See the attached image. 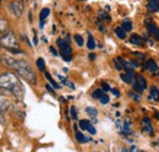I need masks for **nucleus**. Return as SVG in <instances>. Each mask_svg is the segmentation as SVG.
Here are the masks:
<instances>
[{"instance_id": "obj_32", "label": "nucleus", "mask_w": 159, "mask_h": 152, "mask_svg": "<svg viewBox=\"0 0 159 152\" xmlns=\"http://www.w3.org/2000/svg\"><path fill=\"white\" fill-rule=\"evenodd\" d=\"M113 63H114V66H115L116 70H121V65H120V63L118 61V59H114Z\"/></svg>"}, {"instance_id": "obj_7", "label": "nucleus", "mask_w": 159, "mask_h": 152, "mask_svg": "<svg viewBox=\"0 0 159 152\" xmlns=\"http://www.w3.org/2000/svg\"><path fill=\"white\" fill-rule=\"evenodd\" d=\"M11 107V101L5 96V95H1L0 93V113H5L9 108Z\"/></svg>"}, {"instance_id": "obj_14", "label": "nucleus", "mask_w": 159, "mask_h": 152, "mask_svg": "<svg viewBox=\"0 0 159 152\" xmlns=\"http://www.w3.org/2000/svg\"><path fill=\"white\" fill-rule=\"evenodd\" d=\"M9 29V22L5 18H0V34L6 33Z\"/></svg>"}, {"instance_id": "obj_42", "label": "nucleus", "mask_w": 159, "mask_h": 152, "mask_svg": "<svg viewBox=\"0 0 159 152\" xmlns=\"http://www.w3.org/2000/svg\"><path fill=\"white\" fill-rule=\"evenodd\" d=\"M4 122H5V119H4V117H2V114H1V113H0V123H1V124H2V123H4Z\"/></svg>"}, {"instance_id": "obj_23", "label": "nucleus", "mask_w": 159, "mask_h": 152, "mask_svg": "<svg viewBox=\"0 0 159 152\" xmlns=\"http://www.w3.org/2000/svg\"><path fill=\"white\" fill-rule=\"evenodd\" d=\"M147 31H148V33H151V34H156L157 31H158V27H157L154 23H148V25H147Z\"/></svg>"}, {"instance_id": "obj_45", "label": "nucleus", "mask_w": 159, "mask_h": 152, "mask_svg": "<svg viewBox=\"0 0 159 152\" xmlns=\"http://www.w3.org/2000/svg\"><path fill=\"white\" fill-rule=\"evenodd\" d=\"M156 37H157V39L159 41V29L157 31V33H156Z\"/></svg>"}, {"instance_id": "obj_34", "label": "nucleus", "mask_w": 159, "mask_h": 152, "mask_svg": "<svg viewBox=\"0 0 159 152\" xmlns=\"http://www.w3.org/2000/svg\"><path fill=\"white\" fill-rule=\"evenodd\" d=\"M130 93V96L134 98V99H136V101H140L141 99V97L138 96V95H135V92H129Z\"/></svg>"}, {"instance_id": "obj_6", "label": "nucleus", "mask_w": 159, "mask_h": 152, "mask_svg": "<svg viewBox=\"0 0 159 152\" xmlns=\"http://www.w3.org/2000/svg\"><path fill=\"white\" fill-rule=\"evenodd\" d=\"M0 61H1V64L4 66H6V68H9L11 70H15L16 64H17V59H15V58H12L10 55H6V54L5 55H1Z\"/></svg>"}, {"instance_id": "obj_46", "label": "nucleus", "mask_w": 159, "mask_h": 152, "mask_svg": "<svg viewBox=\"0 0 159 152\" xmlns=\"http://www.w3.org/2000/svg\"><path fill=\"white\" fill-rule=\"evenodd\" d=\"M122 152H127V151H126V150H122Z\"/></svg>"}, {"instance_id": "obj_5", "label": "nucleus", "mask_w": 159, "mask_h": 152, "mask_svg": "<svg viewBox=\"0 0 159 152\" xmlns=\"http://www.w3.org/2000/svg\"><path fill=\"white\" fill-rule=\"evenodd\" d=\"M9 10L11 12L12 16L15 17H20L22 15V11H23V5L21 2H17V1H12L9 4Z\"/></svg>"}, {"instance_id": "obj_20", "label": "nucleus", "mask_w": 159, "mask_h": 152, "mask_svg": "<svg viewBox=\"0 0 159 152\" xmlns=\"http://www.w3.org/2000/svg\"><path fill=\"white\" fill-rule=\"evenodd\" d=\"M151 98H152V99H156V101L159 99V90L156 86L151 87Z\"/></svg>"}, {"instance_id": "obj_2", "label": "nucleus", "mask_w": 159, "mask_h": 152, "mask_svg": "<svg viewBox=\"0 0 159 152\" xmlns=\"http://www.w3.org/2000/svg\"><path fill=\"white\" fill-rule=\"evenodd\" d=\"M14 71H16L17 75H20L22 79H25L27 82H29L32 85H34L37 82V76H36L32 66L26 60L17 59V64H16V68Z\"/></svg>"}, {"instance_id": "obj_13", "label": "nucleus", "mask_w": 159, "mask_h": 152, "mask_svg": "<svg viewBox=\"0 0 159 152\" xmlns=\"http://www.w3.org/2000/svg\"><path fill=\"white\" fill-rule=\"evenodd\" d=\"M118 61L120 63V65H121V68H124L126 71H132V66H131V64L129 63V61H126L124 58H118Z\"/></svg>"}, {"instance_id": "obj_30", "label": "nucleus", "mask_w": 159, "mask_h": 152, "mask_svg": "<svg viewBox=\"0 0 159 152\" xmlns=\"http://www.w3.org/2000/svg\"><path fill=\"white\" fill-rule=\"evenodd\" d=\"M124 134H130L131 130H130V124L129 123H124V129H122Z\"/></svg>"}, {"instance_id": "obj_40", "label": "nucleus", "mask_w": 159, "mask_h": 152, "mask_svg": "<svg viewBox=\"0 0 159 152\" xmlns=\"http://www.w3.org/2000/svg\"><path fill=\"white\" fill-rule=\"evenodd\" d=\"M45 87H47V90H48V91H49V92H50V93H53V95H54V90H53V88H52V87H50V86H49V85H47V86H45Z\"/></svg>"}, {"instance_id": "obj_15", "label": "nucleus", "mask_w": 159, "mask_h": 152, "mask_svg": "<svg viewBox=\"0 0 159 152\" xmlns=\"http://www.w3.org/2000/svg\"><path fill=\"white\" fill-rule=\"evenodd\" d=\"M135 81L143 88V90H146V87H147V81H146V79L142 76V75H138V76H136V79H135Z\"/></svg>"}, {"instance_id": "obj_37", "label": "nucleus", "mask_w": 159, "mask_h": 152, "mask_svg": "<svg viewBox=\"0 0 159 152\" xmlns=\"http://www.w3.org/2000/svg\"><path fill=\"white\" fill-rule=\"evenodd\" d=\"M49 50L53 53V55H54V57H56V55H58V52L54 49V47H50V48H49Z\"/></svg>"}, {"instance_id": "obj_4", "label": "nucleus", "mask_w": 159, "mask_h": 152, "mask_svg": "<svg viewBox=\"0 0 159 152\" xmlns=\"http://www.w3.org/2000/svg\"><path fill=\"white\" fill-rule=\"evenodd\" d=\"M58 47L60 48V54H61L63 59H64L65 61H70L71 58H72V49H71L69 42H66V41L61 39V38H59V39H58Z\"/></svg>"}, {"instance_id": "obj_1", "label": "nucleus", "mask_w": 159, "mask_h": 152, "mask_svg": "<svg viewBox=\"0 0 159 152\" xmlns=\"http://www.w3.org/2000/svg\"><path fill=\"white\" fill-rule=\"evenodd\" d=\"M0 88L2 91L11 92L17 99H22L25 91L23 87L17 79V76L12 72H2L0 75Z\"/></svg>"}, {"instance_id": "obj_38", "label": "nucleus", "mask_w": 159, "mask_h": 152, "mask_svg": "<svg viewBox=\"0 0 159 152\" xmlns=\"http://www.w3.org/2000/svg\"><path fill=\"white\" fill-rule=\"evenodd\" d=\"M111 92L114 93V96H116V97H119L120 96V92L118 91V90H115V88H111Z\"/></svg>"}, {"instance_id": "obj_28", "label": "nucleus", "mask_w": 159, "mask_h": 152, "mask_svg": "<svg viewBox=\"0 0 159 152\" xmlns=\"http://www.w3.org/2000/svg\"><path fill=\"white\" fill-rule=\"evenodd\" d=\"M103 95H104L103 90H99V88H98V90H95V91L93 92V97H94V98H98V99H99V98H100Z\"/></svg>"}, {"instance_id": "obj_26", "label": "nucleus", "mask_w": 159, "mask_h": 152, "mask_svg": "<svg viewBox=\"0 0 159 152\" xmlns=\"http://www.w3.org/2000/svg\"><path fill=\"white\" fill-rule=\"evenodd\" d=\"M89 122L88 120H81L80 122V128L82 129V130H87L88 129V127H89Z\"/></svg>"}, {"instance_id": "obj_43", "label": "nucleus", "mask_w": 159, "mask_h": 152, "mask_svg": "<svg viewBox=\"0 0 159 152\" xmlns=\"http://www.w3.org/2000/svg\"><path fill=\"white\" fill-rule=\"evenodd\" d=\"M33 42H34V45H37L38 44V39H37V37L34 36V38H33Z\"/></svg>"}, {"instance_id": "obj_44", "label": "nucleus", "mask_w": 159, "mask_h": 152, "mask_svg": "<svg viewBox=\"0 0 159 152\" xmlns=\"http://www.w3.org/2000/svg\"><path fill=\"white\" fill-rule=\"evenodd\" d=\"M154 117L159 120V112H156V113H154Z\"/></svg>"}, {"instance_id": "obj_9", "label": "nucleus", "mask_w": 159, "mask_h": 152, "mask_svg": "<svg viewBox=\"0 0 159 152\" xmlns=\"http://www.w3.org/2000/svg\"><path fill=\"white\" fill-rule=\"evenodd\" d=\"M130 43L134 45H142L143 44V38L138 34H131L130 37Z\"/></svg>"}, {"instance_id": "obj_29", "label": "nucleus", "mask_w": 159, "mask_h": 152, "mask_svg": "<svg viewBox=\"0 0 159 152\" xmlns=\"http://www.w3.org/2000/svg\"><path fill=\"white\" fill-rule=\"evenodd\" d=\"M99 101H100V103H102V104H107V103H109V97H108V95H107V93H104V95L99 98Z\"/></svg>"}, {"instance_id": "obj_24", "label": "nucleus", "mask_w": 159, "mask_h": 152, "mask_svg": "<svg viewBox=\"0 0 159 152\" xmlns=\"http://www.w3.org/2000/svg\"><path fill=\"white\" fill-rule=\"evenodd\" d=\"M87 47H88V49H91V50L95 48V42H94V39H93L92 34H88V42H87Z\"/></svg>"}, {"instance_id": "obj_12", "label": "nucleus", "mask_w": 159, "mask_h": 152, "mask_svg": "<svg viewBox=\"0 0 159 152\" xmlns=\"http://www.w3.org/2000/svg\"><path fill=\"white\" fill-rule=\"evenodd\" d=\"M50 14V9L49 7H44L42 11H41V15H39V18H41V28L43 27V21L49 16Z\"/></svg>"}, {"instance_id": "obj_17", "label": "nucleus", "mask_w": 159, "mask_h": 152, "mask_svg": "<svg viewBox=\"0 0 159 152\" xmlns=\"http://www.w3.org/2000/svg\"><path fill=\"white\" fill-rule=\"evenodd\" d=\"M115 34H116V37L120 38V39H125V38H126V32H125L121 27H116V28H115Z\"/></svg>"}, {"instance_id": "obj_25", "label": "nucleus", "mask_w": 159, "mask_h": 152, "mask_svg": "<svg viewBox=\"0 0 159 152\" xmlns=\"http://www.w3.org/2000/svg\"><path fill=\"white\" fill-rule=\"evenodd\" d=\"M75 41H76V43H77V45H79V47H82V45L84 44L83 37H82L81 34H76V36H75Z\"/></svg>"}, {"instance_id": "obj_3", "label": "nucleus", "mask_w": 159, "mask_h": 152, "mask_svg": "<svg viewBox=\"0 0 159 152\" xmlns=\"http://www.w3.org/2000/svg\"><path fill=\"white\" fill-rule=\"evenodd\" d=\"M0 45L2 48L7 49L10 53H14V54L20 53V54H22V52L18 49L20 44H18V41H17L14 32H6L0 37Z\"/></svg>"}, {"instance_id": "obj_35", "label": "nucleus", "mask_w": 159, "mask_h": 152, "mask_svg": "<svg viewBox=\"0 0 159 152\" xmlns=\"http://www.w3.org/2000/svg\"><path fill=\"white\" fill-rule=\"evenodd\" d=\"M129 63L131 64V66H132V68H138V66H140V64H138L136 60H130Z\"/></svg>"}, {"instance_id": "obj_21", "label": "nucleus", "mask_w": 159, "mask_h": 152, "mask_svg": "<svg viewBox=\"0 0 159 152\" xmlns=\"http://www.w3.org/2000/svg\"><path fill=\"white\" fill-rule=\"evenodd\" d=\"M121 28H122L125 32H130V31L132 29V23H131L130 21H124V22L121 23Z\"/></svg>"}, {"instance_id": "obj_16", "label": "nucleus", "mask_w": 159, "mask_h": 152, "mask_svg": "<svg viewBox=\"0 0 159 152\" xmlns=\"http://www.w3.org/2000/svg\"><path fill=\"white\" fill-rule=\"evenodd\" d=\"M86 113H87L92 119H94V120H95L97 114H98L97 109H95V108H93V107H87V108H86Z\"/></svg>"}, {"instance_id": "obj_11", "label": "nucleus", "mask_w": 159, "mask_h": 152, "mask_svg": "<svg viewBox=\"0 0 159 152\" xmlns=\"http://www.w3.org/2000/svg\"><path fill=\"white\" fill-rule=\"evenodd\" d=\"M146 69L151 70L152 72H156L158 70V65H157V63L153 59H148L147 60V64H146Z\"/></svg>"}, {"instance_id": "obj_39", "label": "nucleus", "mask_w": 159, "mask_h": 152, "mask_svg": "<svg viewBox=\"0 0 159 152\" xmlns=\"http://www.w3.org/2000/svg\"><path fill=\"white\" fill-rule=\"evenodd\" d=\"M136 57H138V58H141V59H145V55L142 54V53H138V52H136V53H134Z\"/></svg>"}, {"instance_id": "obj_47", "label": "nucleus", "mask_w": 159, "mask_h": 152, "mask_svg": "<svg viewBox=\"0 0 159 152\" xmlns=\"http://www.w3.org/2000/svg\"><path fill=\"white\" fill-rule=\"evenodd\" d=\"M0 1H1V0H0Z\"/></svg>"}, {"instance_id": "obj_8", "label": "nucleus", "mask_w": 159, "mask_h": 152, "mask_svg": "<svg viewBox=\"0 0 159 152\" xmlns=\"http://www.w3.org/2000/svg\"><path fill=\"white\" fill-rule=\"evenodd\" d=\"M120 77H121V80L125 84H132L135 81V74H134V71H126L125 74H120Z\"/></svg>"}, {"instance_id": "obj_31", "label": "nucleus", "mask_w": 159, "mask_h": 152, "mask_svg": "<svg viewBox=\"0 0 159 152\" xmlns=\"http://www.w3.org/2000/svg\"><path fill=\"white\" fill-rule=\"evenodd\" d=\"M70 112H71V118L72 119H77V113H76V108L72 106L71 108H70Z\"/></svg>"}, {"instance_id": "obj_19", "label": "nucleus", "mask_w": 159, "mask_h": 152, "mask_svg": "<svg viewBox=\"0 0 159 152\" xmlns=\"http://www.w3.org/2000/svg\"><path fill=\"white\" fill-rule=\"evenodd\" d=\"M75 136H76V139H77V141H79L80 144H84L86 141H88V140H89V139H86V138H84V135H83L81 131H79V130H76Z\"/></svg>"}, {"instance_id": "obj_27", "label": "nucleus", "mask_w": 159, "mask_h": 152, "mask_svg": "<svg viewBox=\"0 0 159 152\" xmlns=\"http://www.w3.org/2000/svg\"><path fill=\"white\" fill-rule=\"evenodd\" d=\"M132 86H134V90H135V91H137L138 93H142V92L145 91V90H143V88H142V87H141L136 81H134V82H132Z\"/></svg>"}, {"instance_id": "obj_41", "label": "nucleus", "mask_w": 159, "mask_h": 152, "mask_svg": "<svg viewBox=\"0 0 159 152\" xmlns=\"http://www.w3.org/2000/svg\"><path fill=\"white\" fill-rule=\"evenodd\" d=\"M89 59H91V60H94V59H95V55H94L93 53H91V54H89Z\"/></svg>"}, {"instance_id": "obj_10", "label": "nucleus", "mask_w": 159, "mask_h": 152, "mask_svg": "<svg viewBox=\"0 0 159 152\" xmlns=\"http://www.w3.org/2000/svg\"><path fill=\"white\" fill-rule=\"evenodd\" d=\"M147 9L152 12H158L159 11V0H151L147 5Z\"/></svg>"}, {"instance_id": "obj_18", "label": "nucleus", "mask_w": 159, "mask_h": 152, "mask_svg": "<svg viewBox=\"0 0 159 152\" xmlns=\"http://www.w3.org/2000/svg\"><path fill=\"white\" fill-rule=\"evenodd\" d=\"M36 65H37L38 70H41V71H44L45 70V61H44L43 58H38L37 61H36Z\"/></svg>"}, {"instance_id": "obj_33", "label": "nucleus", "mask_w": 159, "mask_h": 152, "mask_svg": "<svg viewBox=\"0 0 159 152\" xmlns=\"http://www.w3.org/2000/svg\"><path fill=\"white\" fill-rule=\"evenodd\" d=\"M88 131H89V134H92V135H94L95 134V128L92 125V123L89 124V127H88V129H87Z\"/></svg>"}, {"instance_id": "obj_22", "label": "nucleus", "mask_w": 159, "mask_h": 152, "mask_svg": "<svg viewBox=\"0 0 159 152\" xmlns=\"http://www.w3.org/2000/svg\"><path fill=\"white\" fill-rule=\"evenodd\" d=\"M44 75H45V77L48 79V81L50 82V85H52V86H53L54 88H60V85H58V84H56V82H55V81L53 80V77H52V75H50L49 72H45Z\"/></svg>"}, {"instance_id": "obj_36", "label": "nucleus", "mask_w": 159, "mask_h": 152, "mask_svg": "<svg viewBox=\"0 0 159 152\" xmlns=\"http://www.w3.org/2000/svg\"><path fill=\"white\" fill-rule=\"evenodd\" d=\"M109 90H111V88H110V86H109L107 82H104V84H103V92H105V91H109Z\"/></svg>"}]
</instances>
